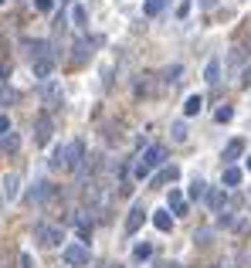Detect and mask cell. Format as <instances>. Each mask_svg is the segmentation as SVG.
Instances as JSON below:
<instances>
[{
    "label": "cell",
    "instance_id": "603a6c76",
    "mask_svg": "<svg viewBox=\"0 0 251 268\" xmlns=\"http://www.w3.org/2000/svg\"><path fill=\"white\" fill-rule=\"evenodd\" d=\"M231 115H234V109H231V105H221V109L214 112V119H217V122H231Z\"/></svg>",
    "mask_w": 251,
    "mask_h": 268
},
{
    "label": "cell",
    "instance_id": "ac0fdd59",
    "mask_svg": "<svg viewBox=\"0 0 251 268\" xmlns=\"http://www.w3.org/2000/svg\"><path fill=\"white\" fill-rule=\"evenodd\" d=\"M204 75H207L211 85H217V82H221V61H207V72H204Z\"/></svg>",
    "mask_w": 251,
    "mask_h": 268
},
{
    "label": "cell",
    "instance_id": "484cf974",
    "mask_svg": "<svg viewBox=\"0 0 251 268\" xmlns=\"http://www.w3.org/2000/svg\"><path fill=\"white\" fill-rule=\"evenodd\" d=\"M44 98H51V102H58L61 98V92L55 89V85H44Z\"/></svg>",
    "mask_w": 251,
    "mask_h": 268
},
{
    "label": "cell",
    "instance_id": "44dd1931",
    "mask_svg": "<svg viewBox=\"0 0 251 268\" xmlns=\"http://www.w3.org/2000/svg\"><path fill=\"white\" fill-rule=\"evenodd\" d=\"M204 197H207V204H211V207H224V190H207Z\"/></svg>",
    "mask_w": 251,
    "mask_h": 268
},
{
    "label": "cell",
    "instance_id": "6da1fadb",
    "mask_svg": "<svg viewBox=\"0 0 251 268\" xmlns=\"http://www.w3.org/2000/svg\"><path fill=\"white\" fill-rule=\"evenodd\" d=\"M82 160H85V143H82V139H72L68 146H58V150H55L51 167H55V170H78Z\"/></svg>",
    "mask_w": 251,
    "mask_h": 268
},
{
    "label": "cell",
    "instance_id": "836d02e7",
    "mask_svg": "<svg viewBox=\"0 0 251 268\" xmlns=\"http://www.w3.org/2000/svg\"><path fill=\"white\" fill-rule=\"evenodd\" d=\"M248 170H251V156H248Z\"/></svg>",
    "mask_w": 251,
    "mask_h": 268
},
{
    "label": "cell",
    "instance_id": "7402d4cb",
    "mask_svg": "<svg viewBox=\"0 0 251 268\" xmlns=\"http://www.w3.org/2000/svg\"><path fill=\"white\" fill-rule=\"evenodd\" d=\"M204 193H207V183H204V180H193V183H190V197H193V200H200Z\"/></svg>",
    "mask_w": 251,
    "mask_h": 268
},
{
    "label": "cell",
    "instance_id": "d4e9b609",
    "mask_svg": "<svg viewBox=\"0 0 251 268\" xmlns=\"http://www.w3.org/2000/svg\"><path fill=\"white\" fill-rule=\"evenodd\" d=\"M72 20L82 27V24H85V7H72Z\"/></svg>",
    "mask_w": 251,
    "mask_h": 268
},
{
    "label": "cell",
    "instance_id": "4dcf8cb0",
    "mask_svg": "<svg viewBox=\"0 0 251 268\" xmlns=\"http://www.w3.org/2000/svg\"><path fill=\"white\" fill-rule=\"evenodd\" d=\"M156 268H180L176 262H163V265H156Z\"/></svg>",
    "mask_w": 251,
    "mask_h": 268
},
{
    "label": "cell",
    "instance_id": "ffe728a7",
    "mask_svg": "<svg viewBox=\"0 0 251 268\" xmlns=\"http://www.w3.org/2000/svg\"><path fill=\"white\" fill-rule=\"evenodd\" d=\"M150 255H153V245H146V241H143V245H136V251H133L136 262H146Z\"/></svg>",
    "mask_w": 251,
    "mask_h": 268
},
{
    "label": "cell",
    "instance_id": "9c48e42d",
    "mask_svg": "<svg viewBox=\"0 0 251 268\" xmlns=\"http://www.w3.org/2000/svg\"><path fill=\"white\" fill-rule=\"evenodd\" d=\"M241 153H245V139H231V143L224 146V163L231 167V163H234V160H238Z\"/></svg>",
    "mask_w": 251,
    "mask_h": 268
},
{
    "label": "cell",
    "instance_id": "8fae6325",
    "mask_svg": "<svg viewBox=\"0 0 251 268\" xmlns=\"http://www.w3.org/2000/svg\"><path fill=\"white\" fill-rule=\"evenodd\" d=\"M88 58H92V41H78V44H75V55H72V61H75V65H85Z\"/></svg>",
    "mask_w": 251,
    "mask_h": 268
},
{
    "label": "cell",
    "instance_id": "f546056e",
    "mask_svg": "<svg viewBox=\"0 0 251 268\" xmlns=\"http://www.w3.org/2000/svg\"><path fill=\"white\" fill-rule=\"evenodd\" d=\"M241 85H245V89H251V68H245V75H241Z\"/></svg>",
    "mask_w": 251,
    "mask_h": 268
},
{
    "label": "cell",
    "instance_id": "2e32d148",
    "mask_svg": "<svg viewBox=\"0 0 251 268\" xmlns=\"http://www.w3.org/2000/svg\"><path fill=\"white\" fill-rule=\"evenodd\" d=\"M200 109H204V98H200V95H190L187 102H183V112H187V115H197Z\"/></svg>",
    "mask_w": 251,
    "mask_h": 268
},
{
    "label": "cell",
    "instance_id": "7a4b0ae2",
    "mask_svg": "<svg viewBox=\"0 0 251 268\" xmlns=\"http://www.w3.org/2000/svg\"><path fill=\"white\" fill-rule=\"evenodd\" d=\"M163 160H167V146H160V143L150 146L146 153L136 160V177H139V180H143V177H150L156 167H163Z\"/></svg>",
    "mask_w": 251,
    "mask_h": 268
},
{
    "label": "cell",
    "instance_id": "30bf717a",
    "mask_svg": "<svg viewBox=\"0 0 251 268\" xmlns=\"http://www.w3.org/2000/svg\"><path fill=\"white\" fill-rule=\"evenodd\" d=\"M176 177H180V170H176V167H163V170L153 177V187H167V183H173Z\"/></svg>",
    "mask_w": 251,
    "mask_h": 268
},
{
    "label": "cell",
    "instance_id": "d6986e66",
    "mask_svg": "<svg viewBox=\"0 0 251 268\" xmlns=\"http://www.w3.org/2000/svg\"><path fill=\"white\" fill-rule=\"evenodd\" d=\"M224 183H228V187H238V183H241V170H238V167H224Z\"/></svg>",
    "mask_w": 251,
    "mask_h": 268
},
{
    "label": "cell",
    "instance_id": "83f0119b",
    "mask_svg": "<svg viewBox=\"0 0 251 268\" xmlns=\"http://www.w3.org/2000/svg\"><path fill=\"white\" fill-rule=\"evenodd\" d=\"M10 133V119H7V115H0V136H7Z\"/></svg>",
    "mask_w": 251,
    "mask_h": 268
},
{
    "label": "cell",
    "instance_id": "e575fe53",
    "mask_svg": "<svg viewBox=\"0 0 251 268\" xmlns=\"http://www.w3.org/2000/svg\"><path fill=\"white\" fill-rule=\"evenodd\" d=\"M0 3H3V0H0Z\"/></svg>",
    "mask_w": 251,
    "mask_h": 268
},
{
    "label": "cell",
    "instance_id": "4fadbf2b",
    "mask_svg": "<svg viewBox=\"0 0 251 268\" xmlns=\"http://www.w3.org/2000/svg\"><path fill=\"white\" fill-rule=\"evenodd\" d=\"M153 224H156V231H170V228H173V217H170V211H156V214H153Z\"/></svg>",
    "mask_w": 251,
    "mask_h": 268
},
{
    "label": "cell",
    "instance_id": "5bb4252c",
    "mask_svg": "<svg viewBox=\"0 0 251 268\" xmlns=\"http://www.w3.org/2000/svg\"><path fill=\"white\" fill-rule=\"evenodd\" d=\"M170 211L173 214H187V200H183V193L180 190H170Z\"/></svg>",
    "mask_w": 251,
    "mask_h": 268
},
{
    "label": "cell",
    "instance_id": "9a60e30c",
    "mask_svg": "<svg viewBox=\"0 0 251 268\" xmlns=\"http://www.w3.org/2000/svg\"><path fill=\"white\" fill-rule=\"evenodd\" d=\"M17 146H20L17 133H7V136H0V150H3V153H14Z\"/></svg>",
    "mask_w": 251,
    "mask_h": 268
},
{
    "label": "cell",
    "instance_id": "52a82bcc",
    "mask_svg": "<svg viewBox=\"0 0 251 268\" xmlns=\"http://www.w3.org/2000/svg\"><path fill=\"white\" fill-rule=\"evenodd\" d=\"M48 139H51V119L48 115H38V122H34V143L38 146H48Z\"/></svg>",
    "mask_w": 251,
    "mask_h": 268
},
{
    "label": "cell",
    "instance_id": "1f68e13d",
    "mask_svg": "<svg viewBox=\"0 0 251 268\" xmlns=\"http://www.w3.org/2000/svg\"><path fill=\"white\" fill-rule=\"evenodd\" d=\"M200 3H204V7H211V3H214V0H200Z\"/></svg>",
    "mask_w": 251,
    "mask_h": 268
},
{
    "label": "cell",
    "instance_id": "8992f818",
    "mask_svg": "<svg viewBox=\"0 0 251 268\" xmlns=\"http://www.w3.org/2000/svg\"><path fill=\"white\" fill-rule=\"evenodd\" d=\"M143 221H146V207L143 204H133V211L126 217V234H136V231L143 228Z\"/></svg>",
    "mask_w": 251,
    "mask_h": 268
},
{
    "label": "cell",
    "instance_id": "d6a6232c",
    "mask_svg": "<svg viewBox=\"0 0 251 268\" xmlns=\"http://www.w3.org/2000/svg\"><path fill=\"white\" fill-rule=\"evenodd\" d=\"M102 268H119V265H102Z\"/></svg>",
    "mask_w": 251,
    "mask_h": 268
},
{
    "label": "cell",
    "instance_id": "7c38bea8",
    "mask_svg": "<svg viewBox=\"0 0 251 268\" xmlns=\"http://www.w3.org/2000/svg\"><path fill=\"white\" fill-rule=\"evenodd\" d=\"M17 173H7V177H3V197H7V200H14V197H17Z\"/></svg>",
    "mask_w": 251,
    "mask_h": 268
},
{
    "label": "cell",
    "instance_id": "3957f363",
    "mask_svg": "<svg viewBox=\"0 0 251 268\" xmlns=\"http://www.w3.org/2000/svg\"><path fill=\"white\" fill-rule=\"evenodd\" d=\"M61 238H65V234H61V228H55V224H38V228H34V241L44 245V248H58Z\"/></svg>",
    "mask_w": 251,
    "mask_h": 268
},
{
    "label": "cell",
    "instance_id": "277c9868",
    "mask_svg": "<svg viewBox=\"0 0 251 268\" xmlns=\"http://www.w3.org/2000/svg\"><path fill=\"white\" fill-rule=\"evenodd\" d=\"M61 258H65V265L82 268V265H88V248L85 245H68V248L61 251Z\"/></svg>",
    "mask_w": 251,
    "mask_h": 268
},
{
    "label": "cell",
    "instance_id": "4316f807",
    "mask_svg": "<svg viewBox=\"0 0 251 268\" xmlns=\"http://www.w3.org/2000/svg\"><path fill=\"white\" fill-rule=\"evenodd\" d=\"M34 7H38V10H44V14H48V10L55 7V0H34Z\"/></svg>",
    "mask_w": 251,
    "mask_h": 268
},
{
    "label": "cell",
    "instance_id": "e0dca14e",
    "mask_svg": "<svg viewBox=\"0 0 251 268\" xmlns=\"http://www.w3.org/2000/svg\"><path fill=\"white\" fill-rule=\"evenodd\" d=\"M163 7H167V0H146L143 14H146V17H156V14H163Z\"/></svg>",
    "mask_w": 251,
    "mask_h": 268
},
{
    "label": "cell",
    "instance_id": "ba28073f",
    "mask_svg": "<svg viewBox=\"0 0 251 268\" xmlns=\"http://www.w3.org/2000/svg\"><path fill=\"white\" fill-rule=\"evenodd\" d=\"M51 193H55V187L41 180V183H34V187H31V193H27V200H31V204H44V200H48Z\"/></svg>",
    "mask_w": 251,
    "mask_h": 268
},
{
    "label": "cell",
    "instance_id": "cb8c5ba5",
    "mask_svg": "<svg viewBox=\"0 0 251 268\" xmlns=\"http://www.w3.org/2000/svg\"><path fill=\"white\" fill-rule=\"evenodd\" d=\"M173 139H176V143L187 139V126H183V122H176V126H173Z\"/></svg>",
    "mask_w": 251,
    "mask_h": 268
},
{
    "label": "cell",
    "instance_id": "5b68a950",
    "mask_svg": "<svg viewBox=\"0 0 251 268\" xmlns=\"http://www.w3.org/2000/svg\"><path fill=\"white\" fill-rule=\"evenodd\" d=\"M31 61H34V75H38V78H48L51 72H55V58L48 55V48H44L41 55H34Z\"/></svg>",
    "mask_w": 251,
    "mask_h": 268
},
{
    "label": "cell",
    "instance_id": "f1b7e54d",
    "mask_svg": "<svg viewBox=\"0 0 251 268\" xmlns=\"http://www.w3.org/2000/svg\"><path fill=\"white\" fill-rule=\"evenodd\" d=\"M20 268H34V258H31V255H27V251H24V255H20Z\"/></svg>",
    "mask_w": 251,
    "mask_h": 268
}]
</instances>
